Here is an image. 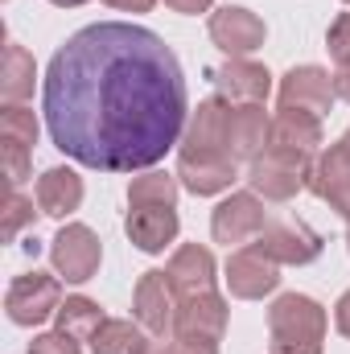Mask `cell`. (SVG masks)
Segmentation results:
<instances>
[{
	"label": "cell",
	"instance_id": "35",
	"mask_svg": "<svg viewBox=\"0 0 350 354\" xmlns=\"http://www.w3.org/2000/svg\"><path fill=\"white\" fill-rule=\"evenodd\" d=\"M334 91H338V99H347V103H350V62H338V75H334Z\"/></svg>",
	"mask_w": 350,
	"mask_h": 354
},
{
	"label": "cell",
	"instance_id": "2",
	"mask_svg": "<svg viewBox=\"0 0 350 354\" xmlns=\"http://www.w3.org/2000/svg\"><path fill=\"white\" fill-rule=\"evenodd\" d=\"M272 354H322L326 342V309L305 292H284L268 309Z\"/></svg>",
	"mask_w": 350,
	"mask_h": 354
},
{
	"label": "cell",
	"instance_id": "3",
	"mask_svg": "<svg viewBox=\"0 0 350 354\" xmlns=\"http://www.w3.org/2000/svg\"><path fill=\"white\" fill-rule=\"evenodd\" d=\"M313 161L309 153H293V149H264L260 157L248 165V181H252V194H260L268 202H288L297 189L309 185L313 174Z\"/></svg>",
	"mask_w": 350,
	"mask_h": 354
},
{
	"label": "cell",
	"instance_id": "24",
	"mask_svg": "<svg viewBox=\"0 0 350 354\" xmlns=\"http://www.w3.org/2000/svg\"><path fill=\"white\" fill-rule=\"evenodd\" d=\"M103 322H107V317H103V309H99L91 297H66V301L58 305V330L71 334L75 342H91Z\"/></svg>",
	"mask_w": 350,
	"mask_h": 354
},
{
	"label": "cell",
	"instance_id": "18",
	"mask_svg": "<svg viewBox=\"0 0 350 354\" xmlns=\"http://www.w3.org/2000/svg\"><path fill=\"white\" fill-rule=\"evenodd\" d=\"M124 231H128V239L140 252L157 256V252H165L177 239V210L174 206H132Z\"/></svg>",
	"mask_w": 350,
	"mask_h": 354
},
{
	"label": "cell",
	"instance_id": "23",
	"mask_svg": "<svg viewBox=\"0 0 350 354\" xmlns=\"http://www.w3.org/2000/svg\"><path fill=\"white\" fill-rule=\"evenodd\" d=\"M33 79H37V66H33V54L17 41H8L4 50V75H0V95L4 103H21L33 95Z\"/></svg>",
	"mask_w": 350,
	"mask_h": 354
},
{
	"label": "cell",
	"instance_id": "39",
	"mask_svg": "<svg viewBox=\"0 0 350 354\" xmlns=\"http://www.w3.org/2000/svg\"><path fill=\"white\" fill-rule=\"evenodd\" d=\"M347 4H350V0H347Z\"/></svg>",
	"mask_w": 350,
	"mask_h": 354
},
{
	"label": "cell",
	"instance_id": "27",
	"mask_svg": "<svg viewBox=\"0 0 350 354\" xmlns=\"http://www.w3.org/2000/svg\"><path fill=\"white\" fill-rule=\"evenodd\" d=\"M33 223V202L29 198H21L17 189L8 194V202H4V239L12 243L17 235H21V227H29Z\"/></svg>",
	"mask_w": 350,
	"mask_h": 354
},
{
	"label": "cell",
	"instance_id": "5",
	"mask_svg": "<svg viewBox=\"0 0 350 354\" xmlns=\"http://www.w3.org/2000/svg\"><path fill=\"white\" fill-rule=\"evenodd\" d=\"M50 260H54V272L66 276L71 284H87L91 276L99 272V260H103V243L99 235L83 227V223H66L54 243H50Z\"/></svg>",
	"mask_w": 350,
	"mask_h": 354
},
{
	"label": "cell",
	"instance_id": "12",
	"mask_svg": "<svg viewBox=\"0 0 350 354\" xmlns=\"http://www.w3.org/2000/svg\"><path fill=\"white\" fill-rule=\"evenodd\" d=\"M174 309H177V292L169 284L165 272H145L136 280V292H132V317L149 330V334H165L174 330Z\"/></svg>",
	"mask_w": 350,
	"mask_h": 354
},
{
	"label": "cell",
	"instance_id": "16",
	"mask_svg": "<svg viewBox=\"0 0 350 354\" xmlns=\"http://www.w3.org/2000/svg\"><path fill=\"white\" fill-rule=\"evenodd\" d=\"M214 87L223 103H264L268 91H272V75L260 62H248V58H231L214 71Z\"/></svg>",
	"mask_w": 350,
	"mask_h": 354
},
{
	"label": "cell",
	"instance_id": "31",
	"mask_svg": "<svg viewBox=\"0 0 350 354\" xmlns=\"http://www.w3.org/2000/svg\"><path fill=\"white\" fill-rule=\"evenodd\" d=\"M149 354H219V342H206V338H181L174 334V342H161Z\"/></svg>",
	"mask_w": 350,
	"mask_h": 354
},
{
	"label": "cell",
	"instance_id": "36",
	"mask_svg": "<svg viewBox=\"0 0 350 354\" xmlns=\"http://www.w3.org/2000/svg\"><path fill=\"white\" fill-rule=\"evenodd\" d=\"M50 4H58V8H79V4H87V0H50Z\"/></svg>",
	"mask_w": 350,
	"mask_h": 354
},
{
	"label": "cell",
	"instance_id": "17",
	"mask_svg": "<svg viewBox=\"0 0 350 354\" xmlns=\"http://www.w3.org/2000/svg\"><path fill=\"white\" fill-rule=\"evenodd\" d=\"M214 272H219V268H214V256H210L206 248H198V243L177 248L169 268H165L177 301H181V297H198V292H214V280H219Z\"/></svg>",
	"mask_w": 350,
	"mask_h": 354
},
{
	"label": "cell",
	"instance_id": "21",
	"mask_svg": "<svg viewBox=\"0 0 350 354\" xmlns=\"http://www.w3.org/2000/svg\"><path fill=\"white\" fill-rule=\"evenodd\" d=\"M37 206L50 218L75 214L83 206V177L75 174V169H62V165L46 169V174L37 177Z\"/></svg>",
	"mask_w": 350,
	"mask_h": 354
},
{
	"label": "cell",
	"instance_id": "4",
	"mask_svg": "<svg viewBox=\"0 0 350 354\" xmlns=\"http://www.w3.org/2000/svg\"><path fill=\"white\" fill-rule=\"evenodd\" d=\"M58 305H62V288L46 272H25L4 292V309L17 326H42L50 317H58Z\"/></svg>",
	"mask_w": 350,
	"mask_h": 354
},
{
	"label": "cell",
	"instance_id": "20",
	"mask_svg": "<svg viewBox=\"0 0 350 354\" xmlns=\"http://www.w3.org/2000/svg\"><path fill=\"white\" fill-rule=\"evenodd\" d=\"M223 115L227 103L223 99H202L181 132L177 153H227V136H223Z\"/></svg>",
	"mask_w": 350,
	"mask_h": 354
},
{
	"label": "cell",
	"instance_id": "22",
	"mask_svg": "<svg viewBox=\"0 0 350 354\" xmlns=\"http://www.w3.org/2000/svg\"><path fill=\"white\" fill-rule=\"evenodd\" d=\"M91 351L95 354H149V330L140 322H120V317H107L95 338H91Z\"/></svg>",
	"mask_w": 350,
	"mask_h": 354
},
{
	"label": "cell",
	"instance_id": "7",
	"mask_svg": "<svg viewBox=\"0 0 350 354\" xmlns=\"http://www.w3.org/2000/svg\"><path fill=\"white\" fill-rule=\"evenodd\" d=\"M268 132H272V120L264 111V103H231L227 115H223V136H227V153L235 161H256L264 149H268Z\"/></svg>",
	"mask_w": 350,
	"mask_h": 354
},
{
	"label": "cell",
	"instance_id": "8",
	"mask_svg": "<svg viewBox=\"0 0 350 354\" xmlns=\"http://www.w3.org/2000/svg\"><path fill=\"white\" fill-rule=\"evenodd\" d=\"M227 288H231V297H239V301H260L268 292H276V284H280V264L272 260V256H264L260 248L252 243V248H239L231 260H227Z\"/></svg>",
	"mask_w": 350,
	"mask_h": 354
},
{
	"label": "cell",
	"instance_id": "10",
	"mask_svg": "<svg viewBox=\"0 0 350 354\" xmlns=\"http://www.w3.org/2000/svg\"><path fill=\"white\" fill-rule=\"evenodd\" d=\"M177 177L190 194L206 198V194H223L235 185L239 161L231 153H177Z\"/></svg>",
	"mask_w": 350,
	"mask_h": 354
},
{
	"label": "cell",
	"instance_id": "29",
	"mask_svg": "<svg viewBox=\"0 0 350 354\" xmlns=\"http://www.w3.org/2000/svg\"><path fill=\"white\" fill-rule=\"evenodd\" d=\"M29 354H83V346H79L71 334L54 330V334H37V338L29 342Z\"/></svg>",
	"mask_w": 350,
	"mask_h": 354
},
{
	"label": "cell",
	"instance_id": "26",
	"mask_svg": "<svg viewBox=\"0 0 350 354\" xmlns=\"http://www.w3.org/2000/svg\"><path fill=\"white\" fill-rule=\"evenodd\" d=\"M0 140L4 145H21V149H33L37 145V120H33V111L21 107V103H8L0 111Z\"/></svg>",
	"mask_w": 350,
	"mask_h": 354
},
{
	"label": "cell",
	"instance_id": "30",
	"mask_svg": "<svg viewBox=\"0 0 350 354\" xmlns=\"http://www.w3.org/2000/svg\"><path fill=\"white\" fill-rule=\"evenodd\" d=\"M326 50H330V58L350 62V12H342V17L330 25V33H326Z\"/></svg>",
	"mask_w": 350,
	"mask_h": 354
},
{
	"label": "cell",
	"instance_id": "38",
	"mask_svg": "<svg viewBox=\"0 0 350 354\" xmlns=\"http://www.w3.org/2000/svg\"><path fill=\"white\" fill-rule=\"evenodd\" d=\"M347 252H350V231H347Z\"/></svg>",
	"mask_w": 350,
	"mask_h": 354
},
{
	"label": "cell",
	"instance_id": "6",
	"mask_svg": "<svg viewBox=\"0 0 350 354\" xmlns=\"http://www.w3.org/2000/svg\"><path fill=\"white\" fill-rule=\"evenodd\" d=\"M256 248H260L264 256H272L276 264L301 268V264H309V260L322 256V235L309 231L297 218H276V223H268L260 235H256Z\"/></svg>",
	"mask_w": 350,
	"mask_h": 354
},
{
	"label": "cell",
	"instance_id": "28",
	"mask_svg": "<svg viewBox=\"0 0 350 354\" xmlns=\"http://www.w3.org/2000/svg\"><path fill=\"white\" fill-rule=\"evenodd\" d=\"M29 161H33V149L4 145V177H8V185H12V189H17V185L29 177Z\"/></svg>",
	"mask_w": 350,
	"mask_h": 354
},
{
	"label": "cell",
	"instance_id": "14",
	"mask_svg": "<svg viewBox=\"0 0 350 354\" xmlns=\"http://www.w3.org/2000/svg\"><path fill=\"white\" fill-rule=\"evenodd\" d=\"M227 301L219 292H198V297H181L174 309V334L181 338H206V342H223L227 330Z\"/></svg>",
	"mask_w": 350,
	"mask_h": 354
},
{
	"label": "cell",
	"instance_id": "1",
	"mask_svg": "<svg viewBox=\"0 0 350 354\" xmlns=\"http://www.w3.org/2000/svg\"><path fill=\"white\" fill-rule=\"evenodd\" d=\"M50 140L99 174L153 169L185 132L177 54L140 25L99 21L66 37L46 71Z\"/></svg>",
	"mask_w": 350,
	"mask_h": 354
},
{
	"label": "cell",
	"instance_id": "15",
	"mask_svg": "<svg viewBox=\"0 0 350 354\" xmlns=\"http://www.w3.org/2000/svg\"><path fill=\"white\" fill-rule=\"evenodd\" d=\"M309 189H313L322 202H330V210H338L350 223V153L342 145H330V149L313 161Z\"/></svg>",
	"mask_w": 350,
	"mask_h": 354
},
{
	"label": "cell",
	"instance_id": "19",
	"mask_svg": "<svg viewBox=\"0 0 350 354\" xmlns=\"http://www.w3.org/2000/svg\"><path fill=\"white\" fill-rule=\"evenodd\" d=\"M272 149H293V153H317L322 149V115L313 111H297V107H280L272 115V132H268Z\"/></svg>",
	"mask_w": 350,
	"mask_h": 354
},
{
	"label": "cell",
	"instance_id": "33",
	"mask_svg": "<svg viewBox=\"0 0 350 354\" xmlns=\"http://www.w3.org/2000/svg\"><path fill=\"white\" fill-rule=\"evenodd\" d=\"M174 12H185V17H198V12H206L214 0H165Z\"/></svg>",
	"mask_w": 350,
	"mask_h": 354
},
{
	"label": "cell",
	"instance_id": "37",
	"mask_svg": "<svg viewBox=\"0 0 350 354\" xmlns=\"http://www.w3.org/2000/svg\"><path fill=\"white\" fill-rule=\"evenodd\" d=\"M338 145H342V149H347V153H350V128H347V132H342V140H338Z\"/></svg>",
	"mask_w": 350,
	"mask_h": 354
},
{
	"label": "cell",
	"instance_id": "25",
	"mask_svg": "<svg viewBox=\"0 0 350 354\" xmlns=\"http://www.w3.org/2000/svg\"><path fill=\"white\" fill-rule=\"evenodd\" d=\"M128 206H177V177L161 174V169H149V174L132 177Z\"/></svg>",
	"mask_w": 350,
	"mask_h": 354
},
{
	"label": "cell",
	"instance_id": "11",
	"mask_svg": "<svg viewBox=\"0 0 350 354\" xmlns=\"http://www.w3.org/2000/svg\"><path fill=\"white\" fill-rule=\"evenodd\" d=\"M338 91H334V75L322 66H293L280 79V107H297V111H313L326 115L334 107Z\"/></svg>",
	"mask_w": 350,
	"mask_h": 354
},
{
	"label": "cell",
	"instance_id": "34",
	"mask_svg": "<svg viewBox=\"0 0 350 354\" xmlns=\"http://www.w3.org/2000/svg\"><path fill=\"white\" fill-rule=\"evenodd\" d=\"M107 8H120V12H149L157 0H103Z\"/></svg>",
	"mask_w": 350,
	"mask_h": 354
},
{
	"label": "cell",
	"instance_id": "13",
	"mask_svg": "<svg viewBox=\"0 0 350 354\" xmlns=\"http://www.w3.org/2000/svg\"><path fill=\"white\" fill-rule=\"evenodd\" d=\"M264 33H268L264 21L252 8H239V4H227V8H219V12L210 17V41H214L223 54H231V58H243V54L260 50Z\"/></svg>",
	"mask_w": 350,
	"mask_h": 354
},
{
	"label": "cell",
	"instance_id": "9",
	"mask_svg": "<svg viewBox=\"0 0 350 354\" xmlns=\"http://www.w3.org/2000/svg\"><path fill=\"white\" fill-rule=\"evenodd\" d=\"M264 227V202L260 194H231V198H223L219 206H214V214H210V235H214V243H248V239H256Z\"/></svg>",
	"mask_w": 350,
	"mask_h": 354
},
{
	"label": "cell",
	"instance_id": "32",
	"mask_svg": "<svg viewBox=\"0 0 350 354\" xmlns=\"http://www.w3.org/2000/svg\"><path fill=\"white\" fill-rule=\"evenodd\" d=\"M334 326H338L342 338H350V288L338 297V305H334Z\"/></svg>",
	"mask_w": 350,
	"mask_h": 354
}]
</instances>
